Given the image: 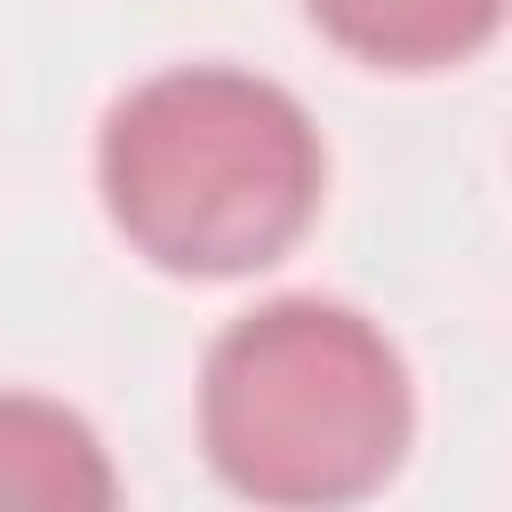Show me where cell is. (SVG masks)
Here are the masks:
<instances>
[{
    "instance_id": "obj_1",
    "label": "cell",
    "mask_w": 512,
    "mask_h": 512,
    "mask_svg": "<svg viewBox=\"0 0 512 512\" xmlns=\"http://www.w3.org/2000/svg\"><path fill=\"white\" fill-rule=\"evenodd\" d=\"M96 192L152 272L248 280L320 224L328 144L280 80L240 64H168L104 112Z\"/></svg>"
},
{
    "instance_id": "obj_2",
    "label": "cell",
    "mask_w": 512,
    "mask_h": 512,
    "mask_svg": "<svg viewBox=\"0 0 512 512\" xmlns=\"http://www.w3.org/2000/svg\"><path fill=\"white\" fill-rule=\"evenodd\" d=\"M416 440L400 344L336 296H272L200 360V448L248 504H360Z\"/></svg>"
},
{
    "instance_id": "obj_3",
    "label": "cell",
    "mask_w": 512,
    "mask_h": 512,
    "mask_svg": "<svg viewBox=\"0 0 512 512\" xmlns=\"http://www.w3.org/2000/svg\"><path fill=\"white\" fill-rule=\"evenodd\" d=\"M304 16L368 72H448L504 32V0H304Z\"/></svg>"
},
{
    "instance_id": "obj_4",
    "label": "cell",
    "mask_w": 512,
    "mask_h": 512,
    "mask_svg": "<svg viewBox=\"0 0 512 512\" xmlns=\"http://www.w3.org/2000/svg\"><path fill=\"white\" fill-rule=\"evenodd\" d=\"M120 496L112 456L88 416L40 392H0V504H88L104 512Z\"/></svg>"
}]
</instances>
